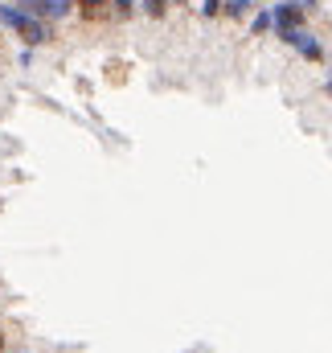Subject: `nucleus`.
Returning <instances> with one entry per match:
<instances>
[{
	"label": "nucleus",
	"instance_id": "nucleus-1",
	"mask_svg": "<svg viewBox=\"0 0 332 353\" xmlns=\"http://www.w3.org/2000/svg\"><path fill=\"white\" fill-rule=\"evenodd\" d=\"M0 25H8L25 46H45V41H54V29H50V21H41V17H29L21 4H0Z\"/></svg>",
	"mask_w": 332,
	"mask_h": 353
},
{
	"label": "nucleus",
	"instance_id": "nucleus-2",
	"mask_svg": "<svg viewBox=\"0 0 332 353\" xmlns=\"http://www.w3.org/2000/svg\"><path fill=\"white\" fill-rule=\"evenodd\" d=\"M279 37H283L295 54H304L308 62H324V46H320L308 29H279Z\"/></svg>",
	"mask_w": 332,
	"mask_h": 353
},
{
	"label": "nucleus",
	"instance_id": "nucleus-3",
	"mask_svg": "<svg viewBox=\"0 0 332 353\" xmlns=\"http://www.w3.org/2000/svg\"><path fill=\"white\" fill-rule=\"evenodd\" d=\"M21 8L29 17H41V21H58L74 8V0H21Z\"/></svg>",
	"mask_w": 332,
	"mask_h": 353
},
{
	"label": "nucleus",
	"instance_id": "nucleus-4",
	"mask_svg": "<svg viewBox=\"0 0 332 353\" xmlns=\"http://www.w3.org/2000/svg\"><path fill=\"white\" fill-rule=\"evenodd\" d=\"M304 4H291V0H279L271 4V17H275V29H304Z\"/></svg>",
	"mask_w": 332,
	"mask_h": 353
},
{
	"label": "nucleus",
	"instance_id": "nucleus-5",
	"mask_svg": "<svg viewBox=\"0 0 332 353\" xmlns=\"http://www.w3.org/2000/svg\"><path fill=\"white\" fill-rule=\"evenodd\" d=\"M267 29H275V17H271V8L254 12V21H250V33H267Z\"/></svg>",
	"mask_w": 332,
	"mask_h": 353
},
{
	"label": "nucleus",
	"instance_id": "nucleus-6",
	"mask_svg": "<svg viewBox=\"0 0 332 353\" xmlns=\"http://www.w3.org/2000/svg\"><path fill=\"white\" fill-rule=\"evenodd\" d=\"M74 4H79V8H83V17H103V12H107V4H111V0H74Z\"/></svg>",
	"mask_w": 332,
	"mask_h": 353
},
{
	"label": "nucleus",
	"instance_id": "nucleus-7",
	"mask_svg": "<svg viewBox=\"0 0 332 353\" xmlns=\"http://www.w3.org/2000/svg\"><path fill=\"white\" fill-rule=\"evenodd\" d=\"M250 8H254L250 0H226V8H222V17H247Z\"/></svg>",
	"mask_w": 332,
	"mask_h": 353
},
{
	"label": "nucleus",
	"instance_id": "nucleus-8",
	"mask_svg": "<svg viewBox=\"0 0 332 353\" xmlns=\"http://www.w3.org/2000/svg\"><path fill=\"white\" fill-rule=\"evenodd\" d=\"M168 4H172V0H140V8H144L148 17H165Z\"/></svg>",
	"mask_w": 332,
	"mask_h": 353
},
{
	"label": "nucleus",
	"instance_id": "nucleus-9",
	"mask_svg": "<svg viewBox=\"0 0 332 353\" xmlns=\"http://www.w3.org/2000/svg\"><path fill=\"white\" fill-rule=\"evenodd\" d=\"M222 8H226V0H205V4H201L205 17H222Z\"/></svg>",
	"mask_w": 332,
	"mask_h": 353
},
{
	"label": "nucleus",
	"instance_id": "nucleus-10",
	"mask_svg": "<svg viewBox=\"0 0 332 353\" xmlns=\"http://www.w3.org/2000/svg\"><path fill=\"white\" fill-rule=\"evenodd\" d=\"M111 8H115V12H119V17H127V12H132V8H136V0H111Z\"/></svg>",
	"mask_w": 332,
	"mask_h": 353
},
{
	"label": "nucleus",
	"instance_id": "nucleus-11",
	"mask_svg": "<svg viewBox=\"0 0 332 353\" xmlns=\"http://www.w3.org/2000/svg\"><path fill=\"white\" fill-rule=\"evenodd\" d=\"M300 4H304V8H320L324 0H300Z\"/></svg>",
	"mask_w": 332,
	"mask_h": 353
},
{
	"label": "nucleus",
	"instance_id": "nucleus-12",
	"mask_svg": "<svg viewBox=\"0 0 332 353\" xmlns=\"http://www.w3.org/2000/svg\"><path fill=\"white\" fill-rule=\"evenodd\" d=\"M0 350H4V333H0Z\"/></svg>",
	"mask_w": 332,
	"mask_h": 353
}]
</instances>
